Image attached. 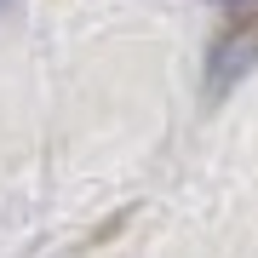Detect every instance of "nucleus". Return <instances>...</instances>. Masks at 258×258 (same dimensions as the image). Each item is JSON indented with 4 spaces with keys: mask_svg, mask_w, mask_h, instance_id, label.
Instances as JSON below:
<instances>
[{
    "mask_svg": "<svg viewBox=\"0 0 258 258\" xmlns=\"http://www.w3.org/2000/svg\"><path fill=\"white\" fill-rule=\"evenodd\" d=\"M258 69V12H235L207 46V103H224L241 81Z\"/></svg>",
    "mask_w": 258,
    "mask_h": 258,
    "instance_id": "nucleus-1",
    "label": "nucleus"
},
{
    "mask_svg": "<svg viewBox=\"0 0 258 258\" xmlns=\"http://www.w3.org/2000/svg\"><path fill=\"white\" fill-rule=\"evenodd\" d=\"M0 6H6V0H0Z\"/></svg>",
    "mask_w": 258,
    "mask_h": 258,
    "instance_id": "nucleus-2",
    "label": "nucleus"
}]
</instances>
